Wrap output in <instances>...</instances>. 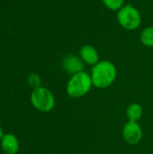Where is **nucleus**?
<instances>
[{"instance_id": "7", "label": "nucleus", "mask_w": 153, "mask_h": 154, "mask_svg": "<svg viewBox=\"0 0 153 154\" xmlns=\"http://www.w3.org/2000/svg\"><path fill=\"white\" fill-rule=\"evenodd\" d=\"M78 56L84 62V64L89 65L91 67L95 66L96 63H98L99 60V53L97 50L90 45V44H85L83 45L78 51Z\"/></svg>"}, {"instance_id": "4", "label": "nucleus", "mask_w": 153, "mask_h": 154, "mask_svg": "<svg viewBox=\"0 0 153 154\" xmlns=\"http://www.w3.org/2000/svg\"><path fill=\"white\" fill-rule=\"evenodd\" d=\"M30 98L32 105L41 112H50L55 106V97L53 94L44 87L32 89Z\"/></svg>"}, {"instance_id": "10", "label": "nucleus", "mask_w": 153, "mask_h": 154, "mask_svg": "<svg viewBox=\"0 0 153 154\" xmlns=\"http://www.w3.org/2000/svg\"><path fill=\"white\" fill-rule=\"evenodd\" d=\"M140 42L146 47H153V25L147 26L141 31Z\"/></svg>"}, {"instance_id": "13", "label": "nucleus", "mask_w": 153, "mask_h": 154, "mask_svg": "<svg viewBox=\"0 0 153 154\" xmlns=\"http://www.w3.org/2000/svg\"><path fill=\"white\" fill-rule=\"evenodd\" d=\"M5 135V134H4V131H3V129L0 127V140L3 138V136Z\"/></svg>"}, {"instance_id": "12", "label": "nucleus", "mask_w": 153, "mask_h": 154, "mask_svg": "<svg viewBox=\"0 0 153 154\" xmlns=\"http://www.w3.org/2000/svg\"><path fill=\"white\" fill-rule=\"evenodd\" d=\"M27 82H28V85L32 89H35V88H38L41 87V77L37 73H31V74H29V76L27 78Z\"/></svg>"}, {"instance_id": "3", "label": "nucleus", "mask_w": 153, "mask_h": 154, "mask_svg": "<svg viewBox=\"0 0 153 154\" xmlns=\"http://www.w3.org/2000/svg\"><path fill=\"white\" fill-rule=\"evenodd\" d=\"M116 20L124 30L135 31L142 24V14L134 5L125 4L116 12Z\"/></svg>"}, {"instance_id": "5", "label": "nucleus", "mask_w": 153, "mask_h": 154, "mask_svg": "<svg viewBox=\"0 0 153 154\" xmlns=\"http://www.w3.org/2000/svg\"><path fill=\"white\" fill-rule=\"evenodd\" d=\"M123 137L130 145L138 144L142 139V129L138 122L128 121L123 128Z\"/></svg>"}, {"instance_id": "9", "label": "nucleus", "mask_w": 153, "mask_h": 154, "mask_svg": "<svg viewBox=\"0 0 153 154\" xmlns=\"http://www.w3.org/2000/svg\"><path fill=\"white\" fill-rule=\"evenodd\" d=\"M143 114V110L141 105L137 103H132L127 106L126 109V116L128 118V121L131 122H138Z\"/></svg>"}, {"instance_id": "1", "label": "nucleus", "mask_w": 153, "mask_h": 154, "mask_svg": "<svg viewBox=\"0 0 153 154\" xmlns=\"http://www.w3.org/2000/svg\"><path fill=\"white\" fill-rule=\"evenodd\" d=\"M90 76L94 87L101 89L107 88L115 81L117 69L112 61L104 60L91 68Z\"/></svg>"}, {"instance_id": "11", "label": "nucleus", "mask_w": 153, "mask_h": 154, "mask_svg": "<svg viewBox=\"0 0 153 154\" xmlns=\"http://www.w3.org/2000/svg\"><path fill=\"white\" fill-rule=\"evenodd\" d=\"M103 5L110 11L117 12L125 5V0H101Z\"/></svg>"}, {"instance_id": "6", "label": "nucleus", "mask_w": 153, "mask_h": 154, "mask_svg": "<svg viewBox=\"0 0 153 154\" xmlns=\"http://www.w3.org/2000/svg\"><path fill=\"white\" fill-rule=\"evenodd\" d=\"M62 68L67 73L72 76L84 70V62L79 56L69 54L62 60Z\"/></svg>"}, {"instance_id": "2", "label": "nucleus", "mask_w": 153, "mask_h": 154, "mask_svg": "<svg viewBox=\"0 0 153 154\" xmlns=\"http://www.w3.org/2000/svg\"><path fill=\"white\" fill-rule=\"evenodd\" d=\"M92 87L93 82L90 74L83 70L71 76L67 83L66 92L72 98H79L87 95Z\"/></svg>"}, {"instance_id": "8", "label": "nucleus", "mask_w": 153, "mask_h": 154, "mask_svg": "<svg viewBox=\"0 0 153 154\" xmlns=\"http://www.w3.org/2000/svg\"><path fill=\"white\" fill-rule=\"evenodd\" d=\"M1 148L5 154H16L20 148L17 137L13 134H5L1 139Z\"/></svg>"}]
</instances>
